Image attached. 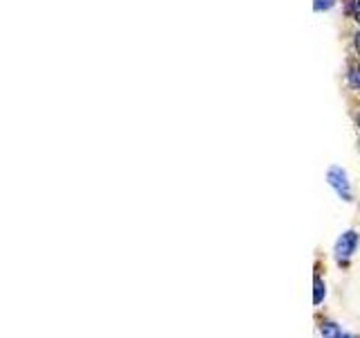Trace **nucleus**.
<instances>
[{"instance_id": "1a4fd4ad", "label": "nucleus", "mask_w": 360, "mask_h": 338, "mask_svg": "<svg viewBox=\"0 0 360 338\" xmlns=\"http://www.w3.org/2000/svg\"><path fill=\"white\" fill-rule=\"evenodd\" d=\"M342 338H354V336H349V334H342Z\"/></svg>"}, {"instance_id": "0eeeda50", "label": "nucleus", "mask_w": 360, "mask_h": 338, "mask_svg": "<svg viewBox=\"0 0 360 338\" xmlns=\"http://www.w3.org/2000/svg\"><path fill=\"white\" fill-rule=\"evenodd\" d=\"M354 19L360 23V0H356V5H354Z\"/></svg>"}, {"instance_id": "20e7f679", "label": "nucleus", "mask_w": 360, "mask_h": 338, "mask_svg": "<svg viewBox=\"0 0 360 338\" xmlns=\"http://www.w3.org/2000/svg\"><path fill=\"white\" fill-rule=\"evenodd\" d=\"M324 300V282L322 277H315V295H313V302L320 304Z\"/></svg>"}, {"instance_id": "f257e3e1", "label": "nucleus", "mask_w": 360, "mask_h": 338, "mask_svg": "<svg viewBox=\"0 0 360 338\" xmlns=\"http://www.w3.org/2000/svg\"><path fill=\"white\" fill-rule=\"evenodd\" d=\"M327 181H329L331 188L338 192V197H342L345 201H351V185H349V181H347V172H345V169L338 167V165L329 167Z\"/></svg>"}, {"instance_id": "7ed1b4c3", "label": "nucleus", "mask_w": 360, "mask_h": 338, "mask_svg": "<svg viewBox=\"0 0 360 338\" xmlns=\"http://www.w3.org/2000/svg\"><path fill=\"white\" fill-rule=\"evenodd\" d=\"M322 338H342L340 327L336 323H331V320L322 323Z\"/></svg>"}, {"instance_id": "f03ea898", "label": "nucleus", "mask_w": 360, "mask_h": 338, "mask_svg": "<svg viewBox=\"0 0 360 338\" xmlns=\"http://www.w3.org/2000/svg\"><path fill=\"white\" fill-rule=\"evenodd\" d=\"M356 248H358V235L354 230H347L338 239V243H336V257H338L340 264H342V261H347L351 255H354Z\"/></svg>"}, {"instance_id": "9d476101", "label": "nucleus", "mask_w": 360, "mask_h": 338, "mask_svg": "<svg viewBox=\"0 0 360 338\" xmlns=\"http://www.w3.org/2000/svg\"><path fill=\"white\" fill-rule=\"evenodd\" d=\"M358 126H360V117H358Z\"/></svg>"}, {"instance_id": "6e6552de", "label": "nucleus", "mask_w": 360, "mask_h": 338, "mask_svg": "<svg viewBox=\"0 0 360 338\" xmlns=\"http://www.w3.org/2000/svg\"><path fill=\"white\" fill-rule=\"evenodd\" d=\"M354 48H356V52L360 54V32L356 34V39H354Z\"/></svg>"}, {"instance_id": "39448f33", "label": "nucleus", "mask_w": 360, "mask_h": 338, "mask_svg": "<svg viewBox=\"0 0 360 338\" xmlns=\"http://www.w3.org/2000/svg\"><path fill=\"white\" fill-rule=\"evenodd\" d=\"M349 83H351V86H354V88H360V66H351Z\"/></svg>"}, {"instance_id": "423d86ee", "label": "nucleus", "mask_w": 360, "mask_h": 338, "mask_svg": "<svg viewBox=\"0 0 360 338\" xmlns=\"http://www.w3.org/2000/svg\"><path fill=\"white\" fill-rule=\"evenodd\" d=\"M336 5V0H315V12H327Z\"/></svg>"}]
</instances>
